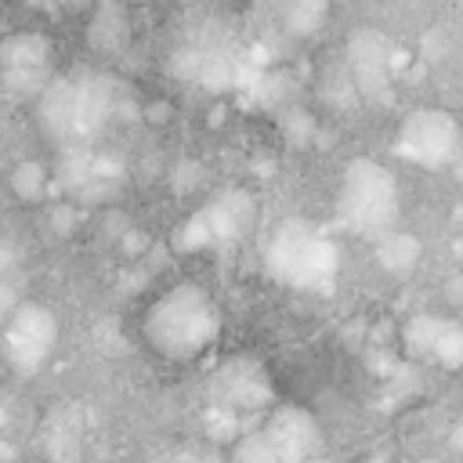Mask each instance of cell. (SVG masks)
Wrapping results in <instances>:
<instances>
[{
  "label": "cell",
  "instance_id": "19",
  "mask_svg": "<svg viewBox=\"0 0 463 463\" xmlns=\"http://www.w3.org/2000/svg\"><path fill=\"white\" fill-rule=\"evenodd\" d=\"M311 463H322V459H311Z\"/></svg>",
  "mask_w": 463,
  "mask_h": 463
},
{
  "label": "cell",
  "instance_id": "16",
  "mask_svg": "<svg viewBox=\"0 0 463 463\" xmlns=\"http://www.w3.org/2000/svg\"><path fill=\"white\" fill-rule=\"evenodd\" d=\"M11 264H14V253H11V246H7V242H0V279L11 271Z\"/></svg>",
  "mask_w": 463,
  "mask_h": 463
},
{
  "label": "cell",
  "instance_id": "11",
  "mask_svg": "<svg viewBox=\"0 0 463 463\" xmlns=\"http://www.w3.org/2000/svg\"><path fill=\"white\" fill-rule=\"evenodd\" d=\"M445 329H449V318H441V315H412L405 326V344L412 354L434 358V347H438Z\"/></svg>",
  "mask_w": 463,
  "mask_h": 463
},
{
  "label": "cell",
  "instance_id": "9",
  "mask_svg": "<svg viewBox=\"0 0 463 463\" xmlns=\"http://www.w3.org/2000/svg\"><path fill=\"white\" fill-rule=\"evenodd\" d=\"M199 213H203V221L210 228V242L224 246V242H235L239 235L250 232V224H253V195H246L239 188H228L213 203H206Z\"/></svg>",
  "mask_w": 463,
  "mask_h": 463
},
{
  "label": "cell",
  "instance_id": "4",
  "mask_svg": "<svg viewBox=\"0 0 463 463\" xmlns=\"http://www.w3.org/2000/svg\"><path fill=\"white\" fill-rule=\"evenodd\" d=\"M394 152L409 163H420L427 170H445L463 152L459 123L445 109H416L398 127Z\"/></svg>",
  "mask_w": 463,
  "mask_h": 463
},
{
  "label": "cell",
  "instance_id": "10",
  "mask_svg": "<svg viewBox=\"0 0 463 463\" xmlns=\"http://www.w3.org/2000/svg\"><path fill=\"white\" fill-rule=\"evenodd\" d=\"M420 253H423V246H420V239L409 235V232H398V228H394L391 235L376 239V260H380V268L391 271V275H409V271L420 264Z\"/></svg>",
  "mask_w": 463,
  "mask_h": 463
},
{
  "label": "cell",
  "instance_id": "3",
  "mask_svg": "<svg viewBox=\"0 0 463 463\" xmlns=\"http://www.w3.org/2000/svg\"><path fill=\"white\" fill-rule=\"evenodd\" d=\"M336 242L300 217L275 224L264 246L268 271L297 289H326L336 279Z\"/></svg>",
  "mask_w": 463,
  "mask_h": 463
},
{
  "label": "cell",
  "instance_id": "18",
  "mask_svg": "<svg viewBox=\"0 0 463 463\" xmlns=\"http://www.w3.org/2000/svg\"><path fill=\"white\" fill-rule=\"evenodd\" d=\"M184 463H217V459H213V456H188Z\"/></svg>",
  "mask_w": 463,
  "mask_h": 463
},
{
  "label": "cell",
  "instance_id": "8",
  "mask_svg": "<svg viewBox=\"0 0 463 463\" xmlns=\"http://www.w3.org/2000/svg\"><path fill=\"white\" fill-rule=\"evenodd\" d=\"M47 58H51V47L47 40L40 36H11L4 47H0V65H4V76L14 90H43L47 87Z\"/></svg>",
  "mask_w": 463,
  "mask_h": 463
},
{
  "label": "cell",
  "instance_id": "5",
  "mask_svg": "<svg viewBox=\"0 0 463 463\" xmlns=\"http://www.w3.org/2000/svg\"><path fill=\"white\" fill-rule=\"evenodd\" d=\"M54 340H58V322H54L51 307H43V304L25 300L4 322V351H7L11 369L22 376H33L47 362Z\"/></svg>",
  "mask_w": 463,
  "mask_h": 463
},
{
  "label": "cell",
  "instance_id": "14",
  "mask_svg": "<svg viewBox=\"0 0 463 463\" xmlns=\"http://www.w3.org/2000/svg\"><path fill=\"white\" fill-rule=\"evenodd\" d=\"M326 14V0H293L289 4V25L297 33H311Z\"/></svg>",
  "mask_w": 463,
  "mask_h": 463
},
{
  "label": "cell",
  "instance_id": "12",
  "mask_svg": "<svg viewBox=\"0 0 463 463\" xmlns=\"http://www.w3.org/2000/svg\"><path fill=\"white\" fill-rule=\"evenodd\" d=\"M7 184H11V192H14L22 203H36V199H43V192H47V170H43V163H36V159H22V163H14Z\"/></svg>",
  "mask_w": 463,
  "mask_h": 463
},
{
  "label": "cell",
  "instance_id": "2",
  "mask_svg": "<svg viewBox=\"0 0 463 463\" xmlns=\"http://www.w3.org/2000/svg\"><path fill=\"white\" fill-rule=\"evenodd\" d=\"M336 217L347 232L383 239L398 224V181L376 159H351L336 188Z\"/></svg>",
  "mask_w": 463,
  "mask_h": 463
},
{
  "label": "cell",
  "instance_id": "6",
  "mask_svg": "<svg viewBox=\"0 0 463 463\" xmlns=\"http://www.w3.org/2000/svg\"><path fill=\"white\" fill-rule=\"evenodd\" d=\"M210 405L217 412L239 416V412H260L271 405V383L268 373L253 358H228L210 376Z\"/></svg>",
  "mask_w": 463,
  "mask_h": 463
},
{
  "label": "cell",
  "instance_id": "15",
  "mask_svg": "<svg viewBox=\"0 0 463 463\" xmlns=\"http://www.w3.org/2000/svg\"><path fill=\"white\" fill-rule=\"evenodd\" d=\"M51 228H54L58 235H69V232L76 228V210H72L69 203L54 206V210H51Z\"/></svg>",
  "mask_w": 463,
  "mask_h": 463
},
{
  "label": "cell",
  "instance_id": "7",
  "mask_svg": "<svg viewBox=\"0 0 463 463\" xmlns=\"http://www.w3.org/2000/svg\"><path fill=\"white\" fill-rule=\"evenodd\" d=\"M264 434L268 441L275 445V452L286 459V463H311L318 459V449H322V430L318 423L297 409V405H282V409H271L268 423H264Z\"/></svg>",
  "mask_w": 463,
  "mask_h": 463
},
{
  "label": "cell",
  "instance_id": "13",
  "mask_svg": "<svg viewBox=\"0 0 463 463\" xmlns=\"http://www.w3.org/2000/svg\"><path fill=\"white\" fill-rule=\"evenodd\" d=\"M228 463H286V459L275 452V445L268 441L264 430H253V434L239 438V445H235Z\"/></svg>",
  "mask_w": 463,
  "mask_h": 463
},
{
  "label": "cell",
  "instance_id": "1",
  "mask_svg": "<svg viewBox=\"0 0 463 463\" xmlns=\"http://www.w3.org/2000/svg\"><path fill=\"white\" fill-rule=\"evenodd\" d=\"M141 333L156 354L188 362L221 336V307L199 282H177L148 304Z\"/></svg>",
  "mask_w": 463,
  "mask_h": 463
},
{
  "label": "cell",
  "instance_id": "17",
  "mask_svg": "<svg viewBox=\"0 0 463 463\" xmlns=\"http://www.w3.org/2000/svg\"><path fill=\"white\" fill-rule=\"evenodd\" d=\"M449 170H452V177H456V181H459V184H463V152H459V156H456V163H452V166H449Z\"/></svg>",
  "mask_w": 463,
  "mask_h": 463
}]
</instances>
